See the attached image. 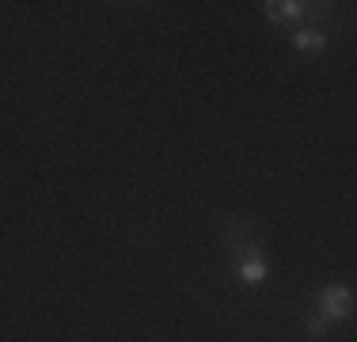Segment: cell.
<instances>
[{
    "mask_svg": "<svg viewBox=\"0 0 357 342\" xmlns=\"http://www.w3.org/2000/svg\"><path fill=\"white\" fill-rule=\"evenodd\" d=\"M225 244L232 247V274L240 285L248 289H259L270 274V262L262 259V247L259 239L251 236V225L248 221H228L225 225Z\"/></svg>",
    "mask_w": 357,
    "mask_h": 342,
    "instance_id": "1",
    "label": "cell"
},
{
    "mask_svg": "<svg viewBox=\"0 0 357 342\" xmlns=\"http://www.w3.org/2000/svg\"><path fill=\"white\" fill-rule=\"evenodd\" d=\"M262 15H266L270 23H289V20H316V23H327L331 12H323V4H301V0H270V4H262Z\"/></svg>",
    "mask_w": 357,
    "mask_h": 342,
    "instance_id": "2",
    "label": "cell"
},
{
    "mask_svg": "<svg viewBox=\"0 0 357 342\" xmlns=\"http://www.w3.org/2000/svg\"><path fill=\"white\" fill-rule=\"evenodd\" d=\"M316 312H319L327 323H342V320H350V312H354V293H350L346 285H327V289H319V304H316Z\"/></svg>",
    "mask_w": 357,
    "mask_h": 342,
    "instance_id": "3",
    "label": "cell"
},
{
    "mask_svg": "<svg viewBox=\"0 0 357 342\" xmlns=\"http://www.w3.org/2000/svg\"><path fill=\"white\" fill-rule=\"evenodd\" d=\"M293 50L296 54H308V57H316L327 50V34H323L319 27H301L293 34Z\"/></svg>",
    "mask_w": 357,
    "mask_h": 342,
    "instance_id": "4",
    "label": "cell"
},
{
    "mask_svg": "<svg viewBox=\"0 0 357 342\" xmlns=\"http://www.w3.org/2000/svg\"><path fill=\"white\" fill-rule=\"evenodd\" d=\"M327 327H331V323L323 320L319 312H304V331H308L312 339H323V335H327Z\"/></svg>",
    "mask_w": 357,
    "mask_h": 342,
    "instance_id": "5",
    "label": "cell"
}]
</instances>
